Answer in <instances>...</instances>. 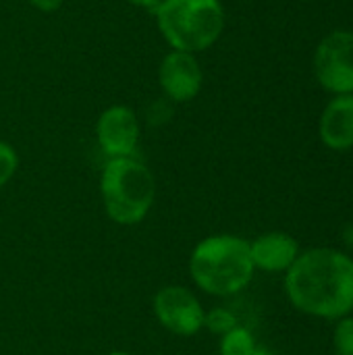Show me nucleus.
<instances>
[{
	"instance_id": "obj_1",
	"label": "nucleus",
	"mask_w": 353,
	"mask_h": 355,
	"mask_svg": "<svg viewBox=\"0 0 353 355\" xmlns=\"http://www.w3.org/2000/svg\"><path fill=\"white\" fill-rule=\"evenodd\" d=\"M283 287L298 312L337 322L353 314V258L335 248L302 250Z\"/></svg>"
},
{
	"instance_id": "obj_2",
	"label": "nucleus",
	"mask_w": 353,
	"mask_h": 355,
	"mask_svg": "<svg viewBox=\"0 0 353 355\" xmlns=\"http://www.w3.org/2000/svg\"><path fill=\"white\" fill-rule=\"evenodd\" d=\"M187 268L193 285L212 297L241 293L256 275L250 241L233 233H214L200 239L189 254Z\"/></svg>"
},
{
	"instance_id": "obj_3",
	"label": "nucleus",
	"mask_w": 353,
	"mask_h": 355,
	"mask_svg": "<svg viewBox=\"0 0 353 355\" xmlns=\"http://www.w3.org/2000/svg\"><path fill=\"white\" fill-rule=\"evenodd\" d=\"M100 198L112 223L135 227L154 206L156 179L135 156L108 158L100 173Z\"/></svg>"
},
{
	"instance_id": "obj_4",
	"label": "nucleus",
	"mask_w": 353,
	"mask_h": 355,
	"mask_svg": "<svg viewBox=\"0 0 353 355\" xmlns=\"http://www.w3.org/2000/svg\"><path fill=\"white\" fill-rule=\"evenodd\" d=\"M152 15L164 42L189 54L212 48L227 23L221 0H162Z\"/></svg>"
},
{
	"instance_id": "obj_5",
	"label": "nucleus",
	"mask_w": 353,
	"mask_h": 355,
	"mask_svg": "<svg viewBox=\"0 0 353 355\" xmlns=\"http://www.w3.org/2000/svg\"><path fill=\"white\" fill-rule=\"evenodd\" d=\"M158 324L175 337H196L204 329V306L185 285H164L152 297Z\"/></svg>"
},
{
	"instance_id": "obj_6",
	"label": "nucleus",
	"mask_w": 353,
	"mask_h": 355,
	"mask_svg": "<svg viewBox=\"0 0 353 355\" xmlns=\"http://www.w3.org/2000/svg\"><path fill=\"white\" fill-rule=\"evenodd\" d=\"M314 75L327 92L353 94V31L335 29L327 33L314 52Z\"/></svg>"
},
{
	"instance_id": "obj_7",
	"label": "nucleus",
	"mask_w": 353,
	"mask_h": 355,
	"mask_svg": "<svg viewBox=\"0 0 353 355\" xmlns=\"http://www.w3.org/2000/svg\"><path fill=\"white\" fill-rule=\"evenodd\" d=\"M141 137V125L133 108L114 104L96 121V141L108 158L133 156Z\"/></svg>"
},
{
	"instance_id": "obj_8",
	"label": "nucleus",
	"mask_w": 353,
	"mask_h": 355,
	"mask_svg": "<svg viewBox=\"0 0 353 355\" xmlns=\"http://www.w3.org/2000/svg\"><path fill=\"white\" fill-rule=\"evenodd\" d=\"M158 83L171 102L185 104L198 98L204 85V71L196 54L171 50L162 56L158 67Z\"/></svg>"
},
{
	"instance_id": "obj_9",
	"label": "nucleus",
	"mask_w": 353,
	"mask_h": 355,
	"mask_svg": "<svg viewBox=\"0 0 353 355\" xmlns=\"http://www.w3.org/2000/svg\"><path fill=\"white\" fill-rule=\"evenodd\" d=\"M300 254L302 248L298 239L285 231H268L250 241V256L254 268L268 275H285Z\"/></svg>"
},
{
	"instance_id": "obj_10",
	"label": "nucleus",
	"mask_w": 353,
	"mask_h": 355,
	"mask_svg": "<svg viewBox=\"0 0 353 355\" xmlns=\"http://www.w3.org/2000/svg\"><path fill=\"white\" fill-rule=\"evenodd\" d=\"M320 141L333 152L353 148V94L335 96L322 110L318 121Z\"/></svg>"
},
{
	"instance_id": "obj_11",
	"label": "nucleus",
	"mask_w": 353,
	"mask_h": 355,
	"mask_svg": "<svg viewBox=\"0 0 353 355\" xmlns=\"http://www.w3.org/2000/svg\"><path fill=\"white\" fill-rule=\"evenodd\" d=\"M218 354L221 355H252L258 347L254 333L241 324H237L227 335L218 337Z\"/></svg>"
},
{
	"instance_id": "obj_12",
	"label": "nucleus",
	"mask_w": 353,
	"mask_h": 355,
	"mask_svg": "<svg viewBox=\"0 0 353 355\" xmlns=\"http://www.w3.org/2000/svg\"><path fill=\"white\" fill-rule=\"evenodd\" d=\"M239 324L237 316L229 310V308H212V310H206L204 314V329L216 337H223L227 335L229 331H233L235 327Z\"/></svg>"
},
{
	"instance_id": "obj_13",
	"label": "nucleus",
	"mask_w": 353,
	"mask_h": 355,
	"mask_svg": "<svg viewBox=\"0 0 353 355\" xmlns=\"http://www.w3.org/2000/svg\"><path fill=\"white\" fill-rule=\"evenodd\" d=\"M333 352L335 355H353V316H345L335 322Z\"/></svg>"
},
{
	"instance_id": "obj_14",
	"label": "nucleus",
	"mask_w": 353,
	"mask_h": 355,
	"mask_svg": "<svg viewBox=\"0 0 353 355\" xmlns=\"http://www.w3.org/2000/svg\"><path fill=\"white\" fill-rule=\"evenodd\" d=\"M19 171V154L17 150L0 139V187H4Z\"/></svg>"
},
{
	"instance_id": "obj_15",
	"label": "nucleus",
	"mask_w": 353,
	"mask_h": 355,
	"mask_svg": "<svg viewBox=\"0 0 353 355\" xmlns=\"http://www.w3.org/2000/svg\"><path fill=\"white\" fill-rule=\"evenodd\" d=\"M33 8L42 10V12H54L62 6L64 0H27Z\"/></svg>"
},
{
	"instance_id": "obj_16",
	"label": "nucleus",
	"mask_w": 353,
	"mask_h": 355,
	"mask_svg": "<svg viewBox=\"0 0 353 355\" xmlns=\"http://www.w3.org/2000/svg\"><path fill=\"white\" fill-rule=\"evenodd\" d=\"M131 6H135V8H141V10H148V12H154L156 8H158V4L162 2V0H127Z\"/></svg>"
},
{
	"instance_id": "obj_17",
	"label": "nucleus",
	"mask_w": 353,
	"mask_h": 355,
	"mask_svg": "<svg viewBox=\"0 0 353 355\" xmlns=\"http://www.w3.org/2000/svg\"><path fill=\"white\" fill-rule=\"evenodd\" d=\"M252 355H279L277 352H273V349H268V347H264V345H258L256 347V352Z\"/></svg>"
},
{
	"instance_id": "obj_18",
	"label": "nucleus",
	"mask_w": 353,
	"mask_h": 355,
	"mask_svg": "<svg viewBox=\"0 0 353 355\" xmlns=\"http://www.w3.org/2000/svg\"><path fill=\"white\" fill-rule=\"evenodd\" d=\"M106 355H133L131 352H127V349H112V352H108Z\"/></svg>"
}]
</instances>
